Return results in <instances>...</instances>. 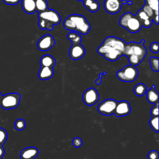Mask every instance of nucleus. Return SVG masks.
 Wrapping results in <instances>:
<instances>
[{
  "mask_svg": "<svg viewBox=\"0 0 159 159\" xmlns=\"http://www.w3.org/2000/svg\"><path fill=\"white\" fill-rule=\"evenodd\" d=\"M125 43L126 42L120 38L109 36L98 47L97 52L107 60L115 61L123 55Z\"/></svg>",
  "mask_w": 159,
  "mask_h": 159,
  "instance_id": "obj_1",
  "label": "nucleus"
},
{
  "mask_svg": "<svg viewBox=\"0 0 159 159\" xmlns=\"http://www.w3.org/2000/svg\"><path fill=\"white\" fill-rule=\"evenodd\" d=\"M145 42V40L142 39L140 42H131L125 43L123 55L127 57L130 65L135 66L139 65L144 59L147 53V50L144 46Z\"/></svg>",
  "mask_w": 159,
  "mask_h": 159,
  "instance_id": "obj_2",
  "label": "nucleus"
},
{
  "mask_svg": "<svg viewBox=\"0 0 159 159\" xmlns=\"http://www.w3.org/2000/svg\"><path fill=\"white\" fill-rule=\"evenodd\" d=\"M63 25L66 30L75 32L82 35H86L91 29V25L86 17L80 14H71L63 21Z\"/></svg>",
  "mask_w": 159,
  "mask_h": 159,
  "instance_id": "obj_3",
  "label": "nucleus"
},
{
  "mask_svg": "<svg viewBox=\"0 0 159 159\" xmlns=\"http://www.w3.org/2000/svg\"><path fill=\"white\" fill-rule=\"evenodd\" d=\"M38 26L41 29L52 30L54 25H57L61 22V16L59 13L54 10H47L38 13Z\"/></svg>",
  "mask_w": 159,
  "mask_h": 159,
  "instance_id": "obj_4",
  "label": "nucleus"
},
{
  "mask_svg": "<svg viewBox=\"0 0 159 159\" xmlns=\"http://www.w3.org/2000/svg\"><path fill=\"white\" fill-rule=\"evenodd\" d=\"M119 24L122 27L126 29L129 32L132 34L139 32L142 27L141 22L138 17L129 12L124 14L120 17Z\"/></svg>",
  "mask_w": 159,
  "mask_h": 159,
  "instance_id": "obj_5",
  "label": "nucleus"
},
{
  "mask_svg": "<svg viewBox=\"0 0 159 159\" xmlns=\"http://www.w3.org/2000/svg\"><path fill=\"white\" fill-rule=\"evenodd\" d=\"M139 75L137 68L131 65H126L120 70L116 73V76L119 80L124 82H132L135 81Z\"/></svg>",
  "mask_w": 159,
  "mask_h": 159,
  "instance_id": "obj_6",
  "label": "nucleus"
},
{
  "mask_svg": "<svg viewBox=\"0 0 159 159\" xmlns=\"http://www.w3.org/2000/svg\"><path fill=\"white\" fill-rule=\"evenodd\" d=\"M20 94L17 93H11L2 96L0 106L4 109L9 110L17 107L20 101Z\"/></svg>",
  "mask_w": 159,
  "mask_h": 159,
  "instance_id": "obj_7",
  "label": "nucleus"
},
{
  "mask_svg": "<svg viewBox=\"0 0 159 159\" xmlns=\"http://www.w3.org/2000/svg\"><path fill=\"white\" fill-rule=\"evenodd\" d=\"M124 4L132 5V1L126 0H104V8L107 13L115 14L119 12L122 6Z\"/></svg>",
  "mask_w": 159,
  "mask_h": 159,
  "instance_id": "obj_8",
  "label": "nucleus"
},
{
  "mask_svg": "<svg viewBox=\"0 0 159 159\" xmlns=\"http://www.w3.org/2000/svg\"><path fill=\"white\" fill-rule=\"evenodd\" d=\"M117 101L114 99H107L102 101L98 106V111L104 116H111L114 114Z\"/></svg>",
  "mask_w": 159,
  "mask_h": 159,
  "instance_id": "obj_9",
  "label": "nucleus"
},
{
  "mask_svg": "<svg viewBox=\"0 0 159 159\" xmlns=\"http://www.w3.org/2000/svg\"><path fill=\"white\" fill-rule=\"evenodd\" d=\"M99 99V95L98 91L94 88L87 89L83 94V100L87 106H93Z\"/></svg>",
  "mask_w": 159,
  "mask_h": 159,
  "instance_id": "obj_10",
  "label": "nucleus"
},
{
  "mask_svg": "<svg viewBox=\"0 0 159 159\" xmlns=\"http://www.w3.org/2000/svg\"><path fill=\"white\" fill-rule=\"evenodd\" d=\"M55 44L53 37L50 34H46L40 37L37 42V48L41 51H47L51 49Z\"/></svg>",
  "mask_w": 159,
  "mask_h": 159,
  "instance_id": "obj_11",
  "label": "nucleus"
},
{
  "mask_svg": "<svg viewBox=\"0 0 159 159\" xmlns=\"http://www.w3.org/2000/svg\"><path fill=\"white\" fill-rule=\"evenodd\" d=\"M85 49L80 43H72L69 50V56L73 60H80L85 55Z\"/></svg>",
  "mask_w": 159,
  "mask_h": 159,
  "instance_id": "obj_12",
  "label": "nucleus"
},
{
  "mask_svg": "<svg viewBox=\"0 0 159 159\" xmlns=\"http://www.w3.org/2000/svg\"><path fill=\"white\" fill-rule=\"evenodd\" d=\"M130 111L131 107L129 102L123 100L117 102L114 114L116 117H123L129 114Z\"/></svg>",
  "mask_w": 159,
  "mask_h": 159,
  "instance_id": "obj_13",
  "label": "nucleus"
},
{
  "mask_svg": "<svg viewBox=\"0 0 159 159\" xmlns=\"http://www.w3.org/2000/svg\"><path fill=\"white\" fill-rule=\"evenodd\" d=\"M39 150L35 147H29L24 148L20 152L21 159H34L39 155Z\"/></svg>",
  "mask_w": 159,
  "mask_h": 159,
  "instance_id": "obj_14",
  "label": "nucleus"
},
{
  "mask_svg": "<svg viewBox=\"0 0 159 159\" xmlns=\"http://www.w3.org/2000/svg\"><path fill=\"white\" fill-rule=\"evenodd\" d=\"M53 68L48 66H40L38 73V77L41 80H47L52 78L53 76Z\"/></svg>",
  "mask_w": 159,
  "mask_h": 159,
  "instance_id": "obj_15",
  "label": "nucleus"
},
{
  "mask_svg": "<svg viewBox=\"0 0 159 159\" xmlns=\"http://www.w3.org/2000/svg\"><path fill=\"white\" fill-rule=\"evenodd\" d=\"M145 94H146L147 100L148 102L153 104H156L158 103L159 94L155 89V85H153L151 88L147 90Z\"/></svg>",
  "mask_w": 159,
  "mask_h": 159,
  "instance_id": "obj_16",
  "label": "nucleus"
},
{
  "mask_svg": "<svg viewBox=\"0 0 159 159\" xmlns=\"http://www.w3.org/2000/svg\"><path fill=\"white\" fill-rule=\"evenodd\" d=\"M21 6L27 14H34L37 11L35 0H21Z\"/></svg>",
  "mask_w": 159,
  "mask_h": 159,
  "instance_id": "obj_17",
  "label": "nucleus"
},
{
  "mask_svg": "<svg viewBox=\"0 0 159 159\" xmlns=\"http://www.w3.org/2000/svg\"><path fill=\"white\" fill-rule=\"evenodd\" d=\"M56 63V60L50 55H44L40 58V66H48L53 68Z\"/></svg>",
  "mask_w": 159,
  "mask_h": 159,
  "instance_id": "obj_18",
  "label": "nucleus"
},
{
  "mask_svg": "<svg viewBox=\"0 0 159 159\" xmlns=\"http://www.w3.org/2000/svg\"><path fill=\"white\" fill-rule=\"evenodd\" d=\"M83 4L91 12H96L100 8V4L96 0H84Z\"/></svg>",
  "mask_w": 159,
  "mask_h": 159,
  "instance_id": "obj_19",
  "label": "nucleus"
},
{
  "mask_svg": "<svg viewBox=\"0 0 159 159\" xmlns=\"http://www.w3.org/2000/svg\"><path fill=\"white\" fill-rule=\"evenodd\" d=\"M147 86L143 83H138V84H137L133 89L134 94L137 96H143L144 94H145V93L147 92Z\"/></svg>",
  "mask_w": 159,
  "mask_h": 159,
  "instance_id": "obj_20",
  "label": "nucleus"
},
{
  "mask_svg": "<svg viewBox=\"0 0 159 159\" xmlns=\"http://www.w3.org/2000/svg\"><path fill=\"white\" fill-rule=\"evenodd\" d=\"M67 38L71 43H80L82 40L81 36L79 34L73 31L67 34Z\"/></svg>",
  "mask_w": 159,
  "mask_h": 159,
  "instance_id": "obj_21",
  "label": "nucleus"
},
{
  "mask_svg": "<svg viewBox=\"0 0 159 159\" xmlns=\"http://www.w3.org/2000/svg\"><path fill=\"white\" fill-rule=\"evenodd\" d=\"M37 11L39 12L45 11L48 9L47 1L46 0H35Z\"/></svg>",
  "mask_w": 159,
  "mask_h": 159,
  "instance_id": "obj_22",
  "label": "nucleus"
},
{
  "mask_svg": "<svg viewBox=\"0 0 159 159\" xmlns=\"http://www.w3.org/2000/svg\"><path fill=\"white\" fill-rule=\"evenodd\" d=\"M149 17L152 18L153 19V18L155 16H158V12H155L154 11H153L148 6H147V4H144L142 9H141Z\"/></svg>",
  "mask_w": 159,
  "mask_h": 159,
  "instance_id": "obj_23",
  "label": "nucleus"
},
{
  "mask_svg": "<svg viewBox=\"0 0 159 159\" xmlns=\"http://www.w3.org/2000/svg\"><path fill=\"white\" fill-rule=\"evenodd\" d=\"M145 4L148 6L155 12H158V0H145Z\"/></svg>",
  "mask_w": 159,
  "mask_h": 159,
  "instance_id": "obj_24",
  "label": "nucleus"
},
{
  "mask_svg": "<svg viewBox=\"0 0 159 159\" xmlns=\"http://www.w3.org/2000/svg\"><path fill=\"white\" fill-rule=\"evenodd\" d=\"M158 61L159 59L157 57H151L150 58V65L153 71H158Z\"/></svg>",
  "mask_w": 159,
  "mask_h": 159,
  "instance_id": "obj_25",
  "label": "nucleus"
},
{
  "mask_svg": "<svg viewBox=\"0 0 159 159\" xmlns=\"http://www.w3.org/2000/svg\"><path fill=\"white\" fill-rule=\"evenodd\" d=\"M149 124L153 131L158 132V117H152L149 120Z\"/></svg>",
  "mask_w": 159,
  "mask_h": 159,
  "instance_id": "obj_26",
  "label": "nucleus"
},
{
  "mask_svg": "<svg viewBox=\"0 0 159 159\" xmlns=\"http://www.w3.org/2000/svg\"><path fill=\"white\" fill-rule=\"evenodd\" d=\"M26 123L23 119H18L14 122V127L17 130H22L25 128Z\"/></svg>",
  "mask_w": 159,
  "mask_h": 159,
  "instance_id": "obj_27",
  "label": "nucleus"
},
{
  "mask_svg": "<svg viewBox=\"0 0 159 159\" xmlns=\"http://www.w3.org/2000/svg\"><path fill=\"white\" fill-rule=\"evenodd\" d=\"M7 139V133L3 128L0 127V146H2Z\"/></svg>",
  "mask_w": 159,
  "mask_h": 159,
  "instance_id": "obj_28",
  "label": "nucleus"
},
{
  "mask_svg": "<svg viewBox=\"0 0 159 159\" xmlns=\"http://www.w3.org/2000/svg\"><path fill=\"white\" fill-rule=\"evenodd\" d=\"M135 16L138 17V19L140 20V21L141 22V24H142V23L145 21L146 20L150 19V17H149L142 9H140L137 12V14H135ZM152 19V18H151Z\"/></svg>",
  "mask_w": 159,
  "mask_h": 159,
  "instance_id": "obj_29",
  "label": "nucleus"
},
{
  "mask_svg": "<svg viewBox=\"0 0 159 159\" xmlns=\"http://www.w3.org/2000/svg\"><path fill=\"white\" fill-rule=\"evenodd\" d=\"M150 50L152 53H157L159 51V45L158 42H152L150 45Z\"/></svg>",
  "mask_w": 159,
  "mask_h": 159,
  "instance_id": "obj_30",
  "label": "nucleus"
},
{
  "mask_svg": "<svg viewBox=\"0 0 159 159\" xmlns=\"http://www.w3.org/2000/svg\"><path fill=\"white\" fill-rule=\"evenodd\" d=\"M148 159H159V153L156 150L150 151L147 155Z\"/></svg>",
  "mask_w": 159,
  "mask_h": 159,
  "instance_id": "obj_31",
  "label": "nucleus"
},
{
  "mask_svg": "<svg viewBox=\"0 0 159 159\" xmlns=\"http://www.w3.org/2000/svg\"><path fill=\"white\" fill-rule=\"evenodd\" d=\"M150 113L152 117H158V103L154 104L151 109Z\"/></svg>",
  "mask_w": 159,
  "mask_h": 159,
  "instance_id": "obj_32",
  "label": "nucleus"
},
{
  "mask_svg": "<svg viewBox=\"0 0 159 159\" xmlns=\"http://www.w3.org/2000/svg\"><path fill=\"white\" fill-rule=\"evenodd\" d=\"M83 144V141L81 138L80 137H75L73 140V145L76 148H79L81 147Z\"/></svg>",
  "mask_w": 159,
  "mask_h": 159,
  "instance_id": "obj_33",
  "label": "nucleus"
},
{
  "mask_svg": "<svg viewBox=\"0 0 159 159\" xmlns=\"http://www.w3.org/2000/svg\"><path fill=\"white\" fill-rule=\"evenodd\" d=\"M106 74H107V72H106V71H104V72H102V73H100L99 75V78L96 80L95 83H96L97 85L101 84V83H102V79L103 76L106 75Z\"/></svg>",
  "mask_w": 159,
  "mask_h": 159,
  "instance_id": "obj_34",
  "label": "nucleus"
},
{
  "mask_svg": "<svg viewBox=\"0 0 159 159\" xmlns=\"http://www.w3.org/2000/svg\"><path fill=\"white\" fill-rule=\"evenodd\" d=\"M21 0H3L4 2L9 5H16L20 2Z\"/></svg>",
  "mask_w": 159,
  "mask_h": 159,
  "instance_id": "obj_35",
  "label": "nucleus"
},
{
  "mask_svg": "<svg viewBox=\"0 0 159 159\" xmlns=\"http://www.w3.org/2000/svg\"><path fill=\"white\" fill-rule=\"evenodd\" d=\"M5 153L4 148L2 146H0V159H2V158L4 157Z\"/></svg>",
  "mask_w": 159,
  "mask_h": 159,
  "instance_id": "obj_36",
  "label": "nucleus"
},
{
  "mask_svg": "<svg viewBox=\"0 0 159 159\" xmlns=\"http://www.w3.org/2000/svg\"><path fill=\"white\" fill-rule=\"evenodd\" d=\"M2 94H1V93H0V102H1V97H2Z\"/></svg>",
  "mask_w": 159,
  "mask_h": 159,
  "instance_id": "obj_37",
  "label": "nucleus"
},
{
  "mask_svg": "<svg viewBox=\"0 0 159 159\" xmlns=\"http://www.w3.org/2000/svg\"><path fill=\"white\" fill-rule=\"evenodd\" d=\"M77 1H83L84 0H77Z\"/></svg>",
  "mask_w": 159,
  "mask_h": 159,
  "instance_id": "obj_38",
  "label": "nucleus"
}]
</instances>
